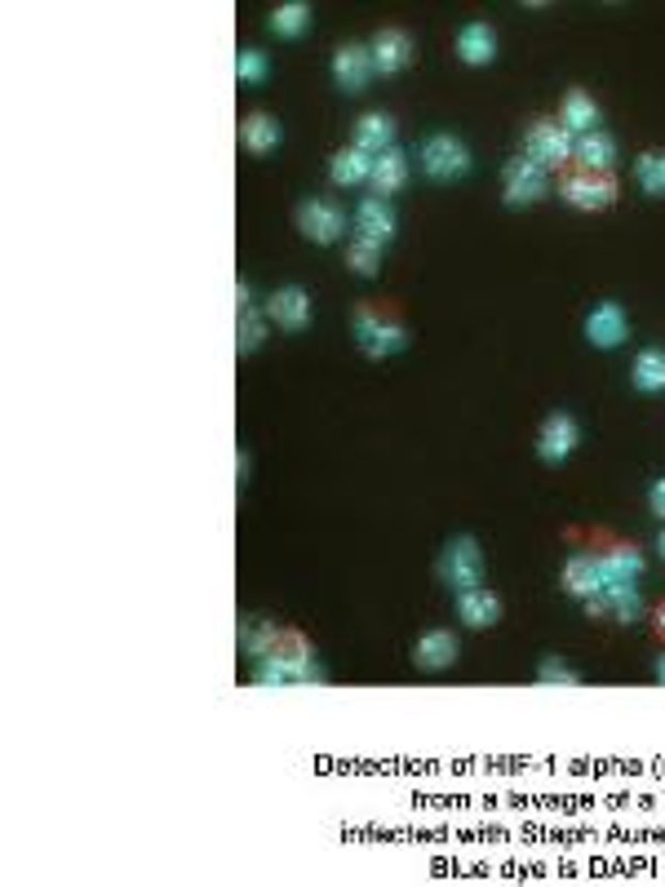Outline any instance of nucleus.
I'll return each mask as SVG.
<instances>
[{
    "mask_svg": "<svg viewBox=\"0 0 665 887\" xmlns=\"http://www.w3.org/2000/svg\"><path fill=\"white\" fill-rule=\"evenodd\" d=\"M373 191L386 200V195H395L404 182H408V156L399 151V147H391V151H382L377 160H373Z\"/></svg>",
    "mask_w": 665,
    "mask_h": 887,
    "instance_id": "nucleus-26",
    "label": "nucleus"
},
{
    "mask_svg": "<svg viewBox=\"0 0 665 887\" xmlns=\"http://www.w3.org/2000/svg\"><path fill=\"white\" fill-rule=\"evenodd\" d=\"M656 635H661V639H665V604H661V608H656Z\"/></svg>",
    "mask_w": 665,
    "mask_h": 887,
    "instance_id": "nucleus-36",
    "label": "nucleus"
},
{
    "mask_svg": "<svg viewBox=\"0 0 665 887\" xmlns=\"http://www.w3.org/2000/svg\"><path fill=\"white\" fill-rule=\"evenodd\" d=\"M351 328H356L360 351L373 360H386V356L404 351V343H408V328L391 302H360L351 315Z\"/></svg>",
    "mask_w": 665,
    "mask_h": 887,
    "instance_id": "nucleus-2",
    "label": "nucleus"
},
{
    "mask_svg": "<svg viewBox=\"0 0 665 887\" xmlns=\"http://www.w3.org/2000/svg\"><path fill=\"white\" fill-rule=\"evenodd\" d=\"M647 506H652V515H661V519H665V480H656V484H652Z\"/></svg>",
    "mask_w": 665,
    "mask_h": 887,
    "instance_id": "nucleus-34",
    "label": "nucleus"
},
{
    "mask_svg": "<svg viewBox=\"0 0 665 887\" xmlns=\"http://www.w3.org/2000/svg\"><path fill=\"white\" fill-rule=\"evenodd\" d=\"M306 680H319L311 643L297 630H275L271 643L258 652V684L284 688V684H306Z\"/></svg>",
    "mask_w": 665,
    "mask_h": 887,
    "instance_id": "nucleus-1",
    "label": "nucleus"
},
{
    "mask_svg": "<svg viewBox=\"0 0 665 887\" xmlns=\"http://www.w3.org/2000/svg\"><path fill=\"white\" fill-rule=\"evenodd\" d=\"M236 76H240L245 85H262V80H267V54H262V49H245V54L236 58Z\"/></svg>",
    "mask_w": 665,
    "mask_h": 887,
    "instance_id": "nucleus-32",
    "label": "nucleus"
},
{
    "mask_svg": "<svg viewBox=\"0 0 665 887\" xmlns=\"http://www.w3.org/2000/svg\"><path fill=\"white\" fill-rule=\"evenodd\" d=\"M356 236H364L373 245H386L395 236V213H391V204L382 195L360 200V209H356Z\"/></svg>",
    "mask_w": 665,
    "mask_h": 887,
    "instance_id": "nucleus-16",
    "label": "nucleus"
},
{
    "mask_svg": "<svg viewBox=\"0 0 665 887\" xmlns=\"http://www.w3.org/2000/svg\"><path fill=\"white\" fill-rule=\"evenodd\" d=\"M280 138H284V130H280V121H275V116H267V111H249L245 125H240V143H245L253 156L275 151V147H280Z\"/></svg>",
    "mask_w": 665,
    "mask_h": 887,
    "instance_id": "nucleus-24",
    "label": "nucleus"
},
{
    "mask_svg": "<svg viewBox=\"0 0 665 887\" xmlns=\"http://www.w3.org/2000/svg\"><path fill=\"white\" fill-rule=\"evenodd\" d=\"M595 564H599V573H604V582L612 586V582H634L639 573H643V550L639 546H630V541H617V537H595Z\"/></svg>",
    "mask_w": 665,
    "mask_h": 887,
    "instance_id": "nucleus-8",
    "label": "nucleus"
},
{
    "mask_svg": "<svg viewBox=\"0 0 665 887\" xmlns=\"http://www.w3.org/2000/svg\"><path fill=\"white\" fill-rule=\"evenodd\" d=\"M656 680H661V684H665V656H661V661H656Z\"/></svg>",
    "mask_w": 665,
    "mask_h": 887,
    "instance_id": "nucleus-37",
    "label": "nucleus"
},
{
    "mask_svg": "<svg viewBox=\"0 0 665 887\" xmlns=\"http://www.w3.org/2000/svg\"><path fill=\"white\" fill-rule=\"evenodd\" d=\"M560 121L568 125L573 138L595 134V130H599V102H595L586 89H568V93H564V106H560Z\"/></svg>",
    "mask_w": 665,
    "mask_h": 887,
    "instance_id": "nucleus-18",
    "label": "nucleus"
},
{
    "mask_svg": "<svg viewBox=\"0 0 665 887\" xmlns=\"http://www.w3.org/2000/svg\"><path fill=\"white\" fill-rule=\"evenodd\" d=\"M347 267L360 271V276H377V267H382V245L356 236V240L347 245Z\"/></svg>",
    "mask_w": 665,
    "mask_h": 887,
    "instance_id": "nucleus-30",
    "label": "nucleus"
},
{
    "mask_svg": "<svg viewBox=\"0 0 665 887\" xmlns=\"http://www.w3.org/2000/svg\"><path fill=\"white\" fill-rule=\"evenodd\" d=\"M582 604H586L590 617H608V621H639L643 617V599H639V591L630 582H612V586H604L599 595H590Z\"/></svg>",
    "mask_w": 665,
    "mask_h": 887,
    "instance_id": "nucleus-11",
    "label": "nucleus"
},
{
    "mask_svg": "<svg viewBox=\"0 0 665 887\" xmlns=\"http://www.w3.org/2000/svg\"><path fill=\"white\" fill-rule=\"evenodd\" d=\"M236 302H240V311H249V284L245 280H236Z\"/></svg>",
    "mask_w": 665,
    "mask_h": 887,
    "instance_id": "nucleus-35",
    "label": "nucleus"
},
{
    "mask_svg": "<svg viewBox=\"0 0 665 887\" xmlns=\"http://www.w3.org/2000/svg\"><path fill=\"white\" fill-rule=\"evenodd\" d=\"M267 315L280 324V328H306L311 324V293L306 289H297V284H284V289H275L271 297H267Z\"/></svg>",
    "mask_w": 665,
    "mask_h": 887,
    "instance_id": "nucleus-15",
    "label": "nucleus"
},
{
    "mask_svg": "<svg viewBox=\"0 0 665 887\" xmlns=\"http://www.w3.org/2000/svg\"><path fill=\"white\" fill-rule=\"evenodd\" d=\"M373 49L369 45H356V41H347V45H338V54H332V80H338V89H347V93H360L369 80H373Z\"/></svg>",
    "mask_w": 665,
    "mask_h": 887,
    "instance_id": "nucleus-12",
    "label": "nucleus"
},
{
    "mask_svg": "<svg viewBox=\"0 0 665 887\" xmlns=\"http://www.w3.org/2000/svg\"><path fill=\"white\" fill-rule=\"evenodd\" d=\"M560 195L573 204V209H608L617 200V178L612 169H582V165H568L564 178H560Z\"/></svg>",
    "mask_w": 665,
    "mask_h": 887,
    "instance_id": "nucleus-4",
    "label": "nucleus"
},
{
    "mask_svg": "<svg viewBox=\"0 0 665 887\" xmlns=\"http://www.w3.org/2000/svg\"><path fill=\"white\" fill-rule=\"evenodd\" d=\"M413 656H417L421 671H443V665H453V661H458V639H453V630H426V635L417 639Z\"/></svg>",
    "mask_w": 665,
    "mask_h": 887,
    "instance_id": "nucleus-21",
    "label": "nucleus"
},
{
    "mask_svg": "<svg viewBox=\"0 0 665 887\" xmlns=\"http://www.w3.org/2000/svg\"><path fill=\"white\" fill-rule=\"evenodd\" d=\"M634 178L647 195H665V151H643L634 160Z\"/></svg>",
    "mask_w": 665,
    "mask_h": 887,
    "instance_id": "nucleus-29",
    "label": "nucleus"
},
{
    "mask_svg": "<svg viewBox=\"0 0 665 887\" xmlns=\"http://www.w3.org/2000/svg\"><path fill=\"white\" fill-rule=\"evenodd\" d=\"M373 160L377 156H369L360 147H342V151H332V160H328V178L338 187H360V182L373 178Z\"/></svg>",
    "mask_w": 665,
    "mask_h": 887,
    "instance_id": "nucleus-20",
    "label": "nucleus"
},
{
    "mask_svg": "<svg viewBox=\"0 0 665 887\" xmlns=\"http://www.w3.org/2000/svg\"><path fill=\"white\" fill-rule=\"evenodd\" d=\"M369 49H373V67L382 76H395V71H404L413 63V36L404 27H382Z\"/></svg>",
    "mask_w": 665,
    "mask_h": 887,
    "instance_id": "nucleus-13",
    "label": "nucleus"
},
{
    "mask_svg": "<svg viewBox=\"0 0 665 887\" xmlns=\"http://www.w3.org/2000/svg\"><path fill=\"white\" fill-rule=\"evenodd\" d=\"M501 195H506V204H532V200H541L545 195V169L537 160H528V156L506 160V169H501Z\"/></svg>",
    "mask_w": 665,
    "mask_h": 887,
    "instance_id": "nucleus-10",
    "label": "nucleus"
},
{
    "mask_svg": "<svg viewBox=\"0 0 665 887\" xmlns=\"http://www.w3.org/2000/svg\"><path fill=\"white\" fill-rule=\"evenodd\" d=\"M267 338V319L253 315V311H240V324H236V351H258Z\"/></svg>",
    "mask_w": 665,
    "mask_h": 887,
    "instance_id": "nucleus-31",
    "label": "nucleus"
},
{
    "mask_svg": "<svg viewBox=\"0 0 665 887\" xmlns=\"http://www.w3.org/2000/svg\"><path fill=\"white\" fill-rule=\"evenodd\" d=\"M577 444H582V426H577L573 413H550V417L541 422L537 453H541L545 462H564V458H573Z\"/></svg>",
    "mask_w": 665,
    "mask_h": 887,
    "instance_id": "nucleus-9",
    "label": "nucleus"
},
{
    "mask_svg": "<svg viewBox=\"0 0 665 887\" xmlns=\"http://www.w3.org/2000/svg\"><path fill=\"white\" fill-rule=\"evenodd\" d=\"M630 382L643 391V395H656V391H665V351H656V347H647V351H639V360H634V373H630Z\"/></svg>",
    "mask_w": 665,
    "mask_h": 887,
    "instance_id": "nucleus-27",
    "label": "nucleus"
},
{
    "mask_svg": "<svg viewBox=\"0 0 665 887\" xmlns=\"http://www.w3.org/2000/svg\"><path fill=\"white\" fill-rule=\"evenodd\" d=\"M458 617H462L466 626H475V630L497 626V621H501V599H497L488 586H471V591L458 595Z\"/></svg>",
    "mask_w": 665,
    "mask_h": 887,
    "instance_id": "nucleus-17",
    "label": "nucleus"
},
{
    "mask_svg": "<svg viewBox=\"0 0 665 887\" xmlns=\"http://www.w3.org/2000/svg\"><path fill=\"white\" fill-rule=\"evenodd\" d=\"M297 227H302L306 240H315V245H332V240H342V232H347V213H342L338 204H332V200L311 195V200L297 204Z\"/></svg>",
    "mask_w": 665,
    "mask_h": 887,
    "instance_id": "nucleus-7",
    "label": "nucleus"
},
{
    "mask_svg": "<svg viewBox=\"0 0 665 887\" xmlns=\"http://www.w3.org/2000/svg\"><path fill=\"white\" fill-rule=\"evenodd\" d=\"M537 680H541V684H582V675L573 671V665L554 661V656H545V661L537 665Z\"/></svg>",
    "mask_w": 665,
    "mask_h": 887,
    "instance_id": "nucleus-33",
    "label": "nucleus"
},
{
    "mask_svg": "<svg viewBox=\"0 0 665 887\" xmlns=\"http://www.w3.org/2000/svg\"><path fill=\"white\" fill-rule=\"evenodd\" d=\"M573 143H577V138L568 134L564 121L537 116V121L528 125V134H523V156L537 160L541 169H568V165H573Z\"/></svg>",
    "mask_w": 665,
    "mask_h": 887,
    "instance_id": "nucleus-3",
    "label": "nucleus"
},
{
    "mask_svg": "<svg viewBox=\"0 0 665 887\" xmlns=\"http://www.w3.org/2000/svg\"><path fill=\"white\" fill-rule=\"evenodd\" d=\"M480 577H484L480 541H475V537H453L449 546H443V554H439V582L453 586V591L462 595V591L480 586Z\"/></svg>",
    "mask_w": 665,
    "mask_h": 887,
    "instance_id": "nucleus-5",
    "label": "nucleus"
},
{
    "mask_svg": "<svg viewBox=\"0 0 665 887\" xmlns=\"http://www.w3.org/2000/svg\"><path fill=\"white\" fill-rule=\"evenodd\" d=\"M458 58L471 67H488L497 58V32L488 23H466L458 32Z\"/></svg>",
    "mask_w": 665,
    "mask_h": 887,
    "instance_id": "nucleus-19",
    "label": "nucleus"
},
{
    "mask_svg": "<svg viewBox=\"0 0 665 887\" xmlns=\"http://www.w3.org/2000/svg\"><path fill=\"white\" fill-rule=\"evenodd\" d=\"M625 333H630V324H625V311H621V302H599L590 315H586V338L595 343V347H621L625 343Z\"/></svg>",
    "mask_w": 665,
    "mask_h": 887,
    "instance_id": "nucleus-14",
    "label": "nucleus"
},
{
    "mask_svg": "<svg viewBox=\"0 0 665 887\" xmlns=\"http://www.w3.org/2000/svg\"><path fill=\"white\" fill-rule=\"evenodd\" d=\"M608 582H604V573H599V564H595V554H573V560L564 564V591L573 595V599H590V595H599Z\"/></svg>",
    "mask_w": 665,
    "mask_h": 887,
    "instance_id": "nucleus-23",
    "label": "nucleus"
},
{
    "mask_svg": "<svg viewBox=\"0 0 665 887\" xmlns=\"http://www.w3.org/2000/svg\"><path fill=\"white\" fill-rule=\"evenodd\" d=\"M395 143V121L386 116V111H364V116L356 121V147L369 151V156H382L391 151Z\"/></svg>",
    "mask_w": 665,
    "mask_h": 887,
    "instance_id": "nucleus-22",
    "label": "nucleus"
},
{
    "mask_svg": "<svg viewBox=\"0 0 665 887\" xmlns=\"http://www.w3.org/2000/svg\"><path fill=\"white\" fill-rule=\"evenodd\" d=\"M421 173L426 178H435V182H453V178H462V173H471V151H466V143L462 138H453V134H430L426 143H421Z\"/></svg>",
    "mask_w": 665,
    "mask_h": 887,
    "instance_id": "nucleus-6",
    "label": "nucleus"
},
{
    "mask_svg": "<svg viewBox=\"0 0 665 887\" xmlns=\"http://www.w3.org/2000/svg\"><path fill=\"white\" fill-rule=\"evenodd\" d=\"M661 554H665V532H661Z\"/></svg>",
    "mask_w": 665,
    "mask_h": 887,
    "instance_id": "nucleus-38",
    "label": "nucleus"
},
{
    "mask_svg": "<svg viewBox=\"0 0 665 887\" xmlns=\"http://www.w3.org/2000/svg\"><path fill=\"white\" fill-rule=\"evenodd\" d=\"M311 27V5H302V0H289V5L271 10V32L275 36H302Z\"/></svg>",
    "mask_w": 665,
    "mask_h": 887,
    "instance_id": "nucleus-28",
    "label": "nucleus"
},
{
    "mask_svg": "<svg viewBox=\"0 0 665 887\" xmlns=\"http://www.w3.org/2000/svg\"><path fill=\"white\" fill-rule=\"evenodd\" d=\"M612 160H617V143H612V134H604V130L582 134V138L573 143V165H582V169H612Z\"/></svg>",
    "mask_w": 665,
    "mask_h": 887,
    "instance_id": "nucleus-25",
    "label": "nucleus"
}]
</instances>
